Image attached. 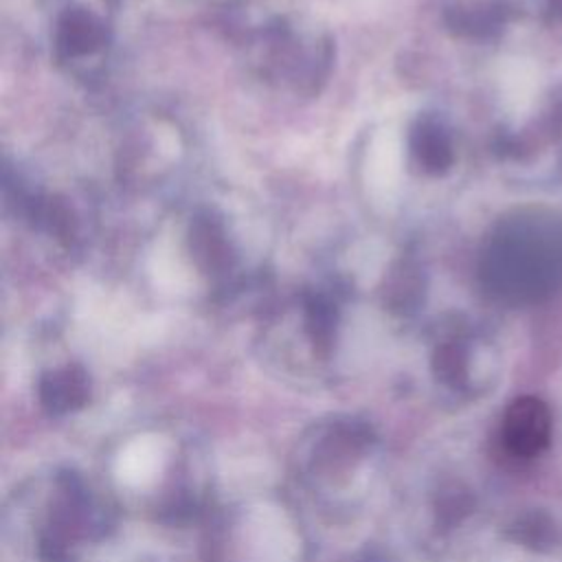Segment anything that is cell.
Returning <instances> with one entry per match:
<instances>
[{"label":"cell","mask_w":562,"mask_h":562,"mask_svg":"<svg viewBox=\"0 0 562 562\" xmlns=\"http://www.w3.org/2000/svg\"><path fill=\"white\" fill-rule=\"evenodd\" d=\"M551 439V411L533 395L516 397L503 413L501 441L514 457L529 459L540 454Z\"/></svg>","instance_id":"2"},{"label":"cell","mask_w":562,"mask_h":562,"mask_svg":"<svg viewBox=\"0 0 562 562\" xmlns=\"http://www.w3.org/2000/svg\"><path fill=\"white\" fill-rule=\"evenodd\" d=\"M481 277L505 299H540L562 283V224L529 213L503 222L492 235Z\"/></svg>","instance_id":"1"},{"label":"cell","mask_w":562,"mask_h":562,"mask_svg":"<svg viewBox=\"0 0 562 562\" xmlns=\"http://www.w3.org/2000/svg\"><path fill=\"white\" fill-rule=\"evenodd\" d=\"M103 26L101 22L83 11H72L59 24V48L70 55H90L103 44Z\"/></svg>","instance_id":"3"},{"label":"cell","mask_w":562,"mask_h":562,"mask_svg":"<svg viewBox=\"0 0 562 562\" xmlns=\"http://www.w3.org/2000/svg\"><path fill=\"white\" fill-rule=\"evenodd\" d=\"M544 13H562V0H540Z\"/></svg>","instance_id":"6"},{"label":"cell","mask_w":562,"mask_h":562,"mask_svg":"<svg viewBox=\"0 0 562 562\" xmlns=\"http://www.w3.org/2000/svg\"><path fill=\"white\" fill-rule=\"evenodd\" d=\"M86 378L83 373L75 369H64L53 373L44 384H42V400L44 404L53 411H68L75 404H81L86 397Z\"/></svg>","instance_id":"4"},{"label":"cell","mask_w":562,"mask_h":562,"mask_svg":"<svg viewBox=\"0 0 562 562\" xmlns=\"http://www.w3.org/2000/svg\"><path fill=\"white\" fill-rule=\"evenodd\" d=\"M415 151L419 154L422 162L432 167V169H439V167H446L452 158V149H450V140L448 136L435 127V125H424L419 130V143L415 145Z\"/></svg>","instance_id":"5"}]
</instances>
